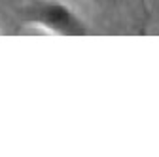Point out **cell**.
Masks as SVG:
<instances>
[{
	"mask_svg": "<svg viewBox=\"0 0 159 157\" xmlns=\"http://www.w3.org/2000/svg\"><path fill=\"white\" fill-rule=\"evenodd\" d=\"M23 23L57 36H85L89 25L65 0H29L21 11Z\"/></svg>",
	"mask_w": 159,
	"mask_h": 157,
	"instance_id": "cell-1",
	"label": "cell"
}]
</instances>
